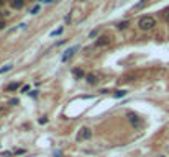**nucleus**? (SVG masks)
Returning <instances> with one entry per match:
<instances>
[{"label":"nucleus","mask_w":169,"mask_h":157,"mask_svg":"<svg viewBox=\"0 0 169 157\" xmlns=\"http://www.w3.org/2000/svg\"><path fill=\"white\" fill-rule=\"evenodd\" d=\"M138 26H140V29H143V31H148V29H153L156 26V20L153 17H149V15L141 17L140 20H138Z\"/></svg>","instance_id":"obj_1"},{"label":"nucleus","mask_w":169,"mask_h":157,"mask_svg":"<svg viewBox=\"0 0 169 157\" xmlns=\"http://www.w3.org/2000/svg\"><path fill=\"white\" fill-rule=\"evenodd\" d=\"M79 49V46H72V48H69V49L66 51V53L62 54V62H66L67 59H71L72 56H74V53Z\"/></svg>","instance_id":"obj_2"},{"label":"nucleus","mask_w":169,"mask_h":157,"mask_svg":"<svg viewBox=\"0 0 169 157\" xmlns=\"http://www.w3.org/2000/svg\"><path fill=\"white\" fill-rule=\"evenodd\" d=\"M92 137V129L91 128H82L81 129V139L87 141V139H91Z\"/></svg>","instance_id":"obj_3"},{"label":"nucleus","mask_w":169,"mask_h":157,"mask_svg":"<svg viewBox=\"0 0 169 157\" xmlns=\"http://www.w3.org/2000/svg\"><path fill=\"white\" fill-rule=\"evenodd\" d=\"M108 43H110V39H108L107 36H102V38H99V41H95V48L105 46V44H108Z\"/></svg>","instance_id":"obj_4"},{"label":"nucleus","mask_w":169,"mask_h":157,"mask_svg":"<svg viewBox=\"0 0 169 157\" xmlns=\"http://www.w3.org/2000/svg\"><path fill=\"white\" fill-rule=\"evenodd\" d=\"M128 118H130V121H132L133 124H140V120H138V116L133 115V113H128Z\"/></svg>","instance_id":"obj_5"},{"label":"nucleus","mask_w":169,"mask_h":157,"mask_svg":"<svg viewBox=\"0 0 169 157\" xmlns=\"http://www.w3.org/2000/svg\"><path fill=\"white\" fill-rule=\"evenodd\" d=\"M62 31H64V26H59L58 29H54V31H51V34H49V36H58V34H61Z\"/></svg>","instance_id":"obj_6"},{"label":"nucleus","mask_w":169,"mask_h":157,"mask_svg":"<svg viewBox=\"0 0 169 157\" xmlns=\"http://www.w3.org/2000/svg\"><path fill=\"white\" fill-rule=\"evenodd\" d=\"M17 88H20V83H18V82H12L8 87H7V90H17Z\"/></svg>","instance_id":"obj_7"},{"label":"nucleus","mask_w":169,"mask_h":157,"mask_svg":"<svg viewBox=\"0 0 169 157\" xmlns=\"http://www.w3.org/2000/svg\"><path fill=\"white\" fill-rule=\"evenodd\" d=\"M127 95V92L125 90H118V92H115V93H113V97H115V98H120V97H125Z\"/></svg>","instance_id":"obj_8"},{"label":"nucleus","mask_w":169,"mask_h":157,"mask_svg":"<svg viewBox=\"0 0 169 157\" xmlns=\"http://www.w3.org/2000/svg\"><path fill=\"white\" fill-rule=\"evenodd\" d=\"M12 5L15 7V8H20L21 5H23V0H13V2H12Z\"/></svg>","instance_id":"obj_9"},{"label":"nucleus","mask_w":169,"mask_h":157,"mask_svg":"<svg viewBox=\"0 0 169 157\" xmlns=\"http://www.w3.org/2000/svg\"><path fill=\"white\" fill-rule=\"evenodd\" d=\"M12 64H8V66H5V67H2V69H0V75H2V74H5V72H8V70L10 69H12Z\"/></svg>","instance_id":"obj_10"},{"label":"nucleus","mask_w":169,"mask_h":157,"mask_svg":"<svg viewBox=\"0 0 169 157\" xmlns=\"http://www.w3.org/2000/svg\"><path fill=\"white\" fill-rule=\"evenodd\" d=\"M127 25H128V21H122V23L117 25V28H118V29H125V28H127Z\"/></svg>","instance_id":"obj_11"},{"label":"nucleus","mask_w":169,"mask_h":157,"mask_svg":"<svg viewBox=\"0 0 169 157\" xmlns=\"http://www.w3.org/2000/svg\"><path fill=\"white\" fill-rule=\"evenodd\" d=\"M74 75L76 77H84V72L81 69H74Z\"/></svg>","instance_id":"obj_12"},{"label":"nucleus","mask_w":169,"mask_h":157,"mask_svg":"<svg viewBox=\"0 0 169 157\" xmlns=\"http://www.w3.org/2000/svg\"><path fill=\"white\" fill-rule=\"evenodd\" d=\"M99 31H100V28H95V29H92L91 33H89V38H94V36H95V34L99 33Z\"/></svg>","instance_id":"obj_13"},{"label":"nucleus","mask_w":169,"mask_h":157,"mask_svg":"<svg viewBox=\"0 0 169 157\" xmlns=\"http://www.w3.org/2000/svg\"><path fill=\"white\" fill-rule=\"evenodd\" d=\"M87 80H89V83H95V82H97V78H95L94 75H89V77H87Z\"/></svg>","instance_id":"obj_14"},{"label":"nucleus","mask_w":169,"mask_h":157,"mask_svg":"<svg viewBox=\"0 0 169 157\" xmlns=\"http://www.w3.org/2000/svg\"><path fill=\"white\" fill-rule=\"evenodd\" d=\"M38 10H40V7L36 5V7H35V8L31 10V15H36V13H38Z\"/></svg>","instance_id":"obj_15"},{"label":"nucleus","mask_w":169,"mask_h":157,"mask_svg":"<svg viewBox=\"0 0 169 157\" xmlns=\"http://www.w3.org/2000/svg\"><path fill=\"white\" fill-rule=\"evenodd\" d=\"M164 20L169 21V10H166V12H164Z\"/></svg>","instance_id":"obj_16"},{"label":"nucleus","mask_w":169,"mask_h":157,"mask_svg":"<svg viewBox=\"0 0 169 157\" xmlns=\"http://www.w3.org/2000/svg\"><path fill=\"white\" fill-rule=\"evenodd\" d=\"M30 90V85H25V87L21 88V92H28Z\"/></svg>","instance_id":"obj_17"},{"label":"nucleus","mask_w":169,"mask_h":157,"mask_svg":"<svg viewBox=\"0 0 169 157\" xmlns=\"http://www.w3.org/2000/svg\"><path fill=\"white\" fill-rule=\"evenodd\" d=\"M0 28H4V23H0Z\"/></svg>","instance_id":"obj_18"},{"label":"nucleus","mask_w":169,"mask_h":157,"mask_svg":"<svg viewBox=\"0 0 169 157\" xmlns=\"http://www.w3.org/2000/svg\"><path fill=\"white\" fill-rule=\"evenodd\" d=\"M2 2H4V0H0V4H2Z\"/></svg>","instance_id":"obj_19"},{"label":"nucleus","mask_w":169,"mask_h":157,"mask_svg":"<svg viewBox=\"0 0 169 157\" xmlns=\"http://www.w3.org/2000/svg\"><path fill=\"white\" fill-rule=\"evenodd\" d=\"M0 110H2V107H0Z\"/></svg>","instance_id":"obj_20"}]
</instances>
